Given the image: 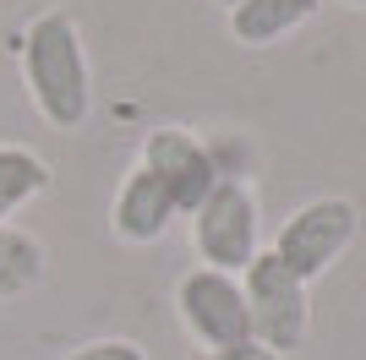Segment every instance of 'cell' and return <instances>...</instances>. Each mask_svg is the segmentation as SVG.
Returning <instances> with one entry per match:
<instances>
[{
  "label": "cell",
  "mask_w": 366,
  "mask_h": 360,
  "mask_svg": "<svg viewBox=\"0 0 366 360\" xmlns=\"http://www.w3.org/2000/svg\"><path fill=\"white\" fill-rule=\"evenodd\" d=\"M219 6H224V11H229V6H241V0H219Z\"/></svg>",
  "instance_id": "14"
},
{
  "label": "cell",
  "mask_w": 366,
  "mask_h": 360,
  "mask_svg": "<svg viewBox=\"0 0 366 360\" xmlns=\"http://www.w3.org/2000/svg\"><path fill=\"white\" fill-rule=\"evenodd\" d=\"M22 88L49 131H82L93 109V66L71 11H39L22 28Z\"/></svg>",
  "instance_id": "1"
},
{
  "label": "cell",
  "mask_w": 366,
  "mask_h": 360,
  "mask_svg": "<svg viewBox=\"0 0 366 360\" xmlns=\"http://www.w3.org/2000/svg\"><path fill=\"white\" fill-rule=\"evenodd\" d=\"M175 316L197 339V349H229L252 339V311L235 273L219 268H186L175 279Z\"/></svg>",
  "instance_id": "5"
},
{
  "label": "cell",
  "mask_w": 366,
  "mask_h": 360,
  "mask_svg": "<svg viewBox=\"0 0 366 360\" xmlns=\"http://www.w3.org/2000/svg\"><path fill=\"white\" fill-rule=\"evenodd\" d=\"M49 279V246L16 224H0V300L33 295Z\"/></svg>",
  "instance_id": "10"
},
{
  "label": "cell",
  "mask_w": 366,
  "mask_h": 360,
  "mask_svg": "<svg viewBox=\"0 0 366 360\" xmlns=\"http://www.w3.org/2000/svg\"><path fill=\"white\" fill-rule=\"evenodd\" d=\"M317 6L322 0H241V6H229V33L246 49H268L285 33H295L301 22H312Z\"/></svg>",
  "instance_id": "8"
},
{
  "label": "cell",
  "mask_w": 366,
  "mask_h": 360,
  "mask_svg": "<svg viewBox=\"0 0 366 360\" xmlns=\"http://www.w3.org/2000/svg\"><path fill=\"white\" fill-rule=\"evenodd\" d=\"M175 219H181L175 196H169L142 164L126 169L121 186H115V202H109V235L121 240V246H159Z\"/></svg>",
  "instance_id": "7"
},
{
  "label": "cell",
  "mask_w": 366,
  "mask_h": 360,
  "mask_svg": "<svg viewBox=\"0 0 366 360\" xmlns=\"http://www.w3.org/2000/svg\"><path fill=\"white\" fill-rule=\"evenodd\" d=\"M241 289H246V311H252V339H257L262 349H274V355L285 360L290 349L306 344L312 300H306V284L274 251L252 256V268L241 273Z\"/></svg>",
  "instance_id": "3"
},
{
  "label": "cell",
  "mask_w": 366,
  "mask_h": 360,
  "mask_svg": "<svg viewBox=\"0 0 366 360\" xmlns=\"http://www.w3.org/2000/svg\"><path fill=\"white\" fill-rule=\"evenodd\" d=\"M350 240H355V202H345V196H312V202H301V208L279 224L268 251H274L301 284H312V279H322L339 256L350 251Z\"/></svg>",
  "instance_id": "4"
},
{
  "label": "cell",
  "mask_w": 366,
  "mask_h": 360,
  "mask_svg": "<svg viewBox=\"0 0 366 360\" xmlns=\"http://www.w3.org/2000/svg\"><path fill=\"white\" fill-rule=\"evenodd\" d=\"M192 360H279V355L262 349L257 339H246V344H229V349H192Z\"/></svg>",
  "instance_id": "12"
},
{
  "label": "cell",
  "mask_w": 366,
  "mask_h": 360,
  "mask_svg": "<svg viewBox=\"0 0 366 360\" xmlns=\"http://www.w3.org/2000/svg\"><path fill=\"white\" fill-rule=\"evenodd\" d=\"M192 251H197V268H219L235 279L262 251V208L241 175H224L192 213Z\"/></svg>",
  "instance_id": "2"
},
{
  "label": "cell",
  "mask_w": 366,
  "mask_h": 360,
  "mask_svg": "<svg viewBox=\"0 0 366 360\" xmlns=\"http://www.w3.org/2000/svg\"><path fill=\"white\" fill-rule=\"evenodd\" d=\"M49 186H55V169H49L44 153L22 148V142H0V224H11Z\"/></svg>",
  "instance_id": "9"
},
{
  "label": "cell",
  "mask_w": 366,
  "mask_h": 360,
  "mask_svg": "<svg viewBox=\"0 0 366 360\" xmlns=\"http://www.w3.org/2000/svg\"><path fill=\"white\" fill-rule=\"evenodd\" d=\"M137 164L175 196L181 219H192V213L202 208V196L224 180V175H219L214 148H208L197 131H186V126H153V131L142 136V159H137Z\"/></svg>",
  "instance_id": "6"
},
{
  "label": "cell",
  "mask_w": 366,
  "mask_h": 360,
  "mask_svg": "<svg viewBox=\"0 0 366 360\" xmlns=\"http://www.w3.org/2000/svg\"><path fill=\"white\" fill-rule=\"evenodd\" d=\"M61 360H148V349L137 339H88V344L66 349Z\"/></svg>",
  "instance_id": "11"
},
{
  "label": "cell",
  "mask_w": 366,
  "mask_h": 360,
  "mask_svg": "<svg viewBox=\"0 0 366 360\" xmlns=\"http://www.w3.org/2000/svg\"><path fill=\"white\" fill-rule=\"evenodd\" d=\"M339 6H350V11H366V0H339Z\"/></svg>",
  "instance_id": "13"
}]
</instances>
